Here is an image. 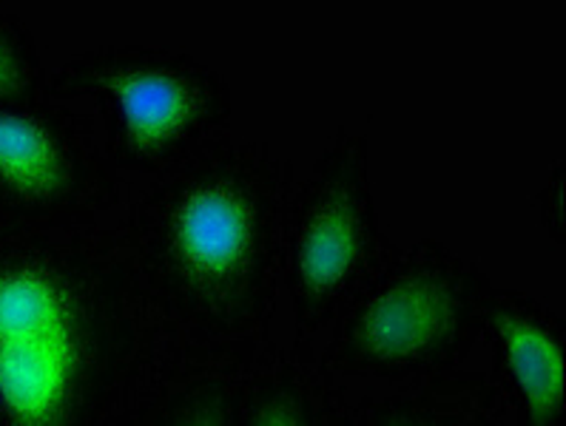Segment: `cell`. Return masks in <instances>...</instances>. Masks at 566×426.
<instances>
[{"instance_id":"cell-1","label":"cell","mask_w":566,"mask_h":426,"mask_svg":"<svg viewBox=\"0 0 566 426\" xmlns=\"http://www.w3.org/2000/svg\"><path fill=\"white\" fill-rule=\"evenodd\" d=\"M294 191L282 148L231 131L174 173L132 182L108 227L163 333L217 347L273 341Z\"/></svg>"},{"instance_id":"cell-2","label":"cell","mask_w":566,"mask_h":426,"mask_svg":"<svg viewBox=\"0 0 566 426\" xmlns=\"http://www.w3.org/2000/svg\"><path fill=\"white\" fill-rule=\"evenodd\" d=\"M163 339L108 222L0 234V426H112Z\"/></svg>"},{"instance_id":"cell-3","label":"cell","mask_w":566,"mask_h":426,"mask_svg":"<svg viewBox=\"0 0 566 426\" xmlns=\"http://www.w3.org/2000/svg\"><path fill=\"white\" fill-rule=\"evenodd\" d=\"M490 276L439 239L394 247L316 347L345 384L396 386L453 373L479 344Z\"/></svg>"},{"instance_id":"cell-4","label":"cell","mask_w":566,"mask_h":426,"mask_svg":"<svg viewBox=\"0 0 566 426\" xmlns=\"http://www.w3.org/2000/svg\"><path fill=\"white\" fill-rule=\"evenodd\" d=\"M57 103H86L108 160L128 182L160 180L231 131L233 88L211 63L174 46L101 43L49 74Z\"/></svg>"},{"instance_id":"cell-5","label":"cell","mask_w":566,"mask_h":426,"mask_svg":"<svg viewBox=\"0 0 566 426\" xmlns=\"http://www.w3.org/2000/svg\"><path fill=\"white\" fill-rule=\"evenodd\" d=\"M376 207L367 128L339 126L296 182L285 222L282 294L291 341L316 353L350 296L394 251Z\"/></svg>"},{"instance_id":"cell-6","label":"cell","mask_w":566,"mask_h":426,"mask_svg":"<svg viewBox=\"0 0 566 426\" xmlns=\"http://www.w3.org/2000/svg\"><path fill=\"white\" fill-rule=\"evenodd\" d=\"M132 182L77 103H0V220L14 227H94L114 220Z\"/></svg>"},{"instance_id":"cell-7","label":"cell","mask_w":566,"mask_h":426,"mask_svg":"<svg viewBox=\"0 0 566 426\" xmlns=\"http://www.w3.org/2000/svg\"><path fill=\"white\" fill-rule=\"evenodd\" d=\"M479 339L510 426H566V319L538 296L490 287Z\"/></svg>"},{"instance_id":"cell-8","label":"cell","mask_w":566,"mask_h":426,"mask_svg":"<svg viewBox=\"0 0 566 426\" xmlns=\"http://www.w3.org/2000/svg\"><path fill=\"white\" fill-rule=\"evenodd\" d=\"M260 347H217L166 336L112 426H245Z\"/></svg>"},{"instance_id":"cell-9","label":"cell","mask_w":566,"mask_h":426,"mask_svg":"<svg viewBox=\"0 0 566 426\" xmlns=\"http://www.w3.org/2000/svg\"><path fill=\"white\" fill-rule=\"evenodd\" d=\"M245 426H356V395L316 353L273 339L253 361Z\"/></svg>"},{"instance_id":"cell-10","label":"cell","mask_w":566,"mask_h":426,"mask_svg":"<svg viewBox=\"0 0 566 426\" xmlns=\"http://www.w3.org/2000/svg\"><path fill=\"white\" fill-rule=\"evenodd\" d=\"M356 426H510L493 379L479 366L356 395Z\"/></svg>"},{"instance_id":"cell-11","label":"cell","mask_w":566,"mask_h":426,"mask_svg":"<svg viewBox=\"0 0 566 426\" xmlns=\"http://www.w3.org/2000/svg\"><path fill=\"white\" fill-rule=\"evenodd\" d=\"M41 43L21 14L0 9V103L49 97Z\"/></svg>"},{"instance_id":"cell-12","label":"cell","mask_w":566,"mask_h":426,"mask_svg":"<svg viewBox=\"0 0 566 426\" xmlns=\"http://www.w3.org/2000/svg\"><path fill=\"white\" fill-rule=\"evenodd\" d=\"M564 196H566V180H564V166H555L546 185L541 188L538 200H535V211H538L541 231L546 239L553 242L555 247L564 245Z\"/></svg>"},{"instance_id":"cell-13","label":"cell","mask_w":566,"mask_h":426,"mask_svg":"<svg viewBox=\"0 0 566 426\" xmlns=\"http://www.w3.org/2000/svg\"><path fill=\"white\" fill-rule=\"evenodd\" d=\"M9 227H14V225H9V222L0 220V234H3V231H9Z\"/></svg>"}]
</instances>
